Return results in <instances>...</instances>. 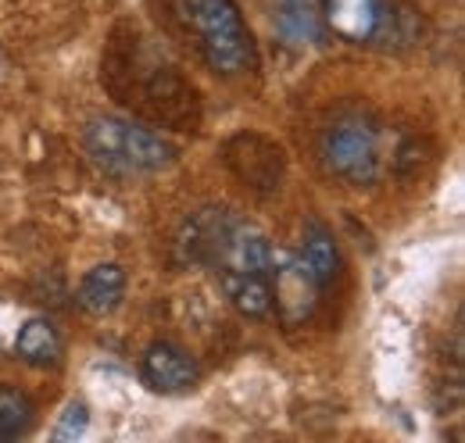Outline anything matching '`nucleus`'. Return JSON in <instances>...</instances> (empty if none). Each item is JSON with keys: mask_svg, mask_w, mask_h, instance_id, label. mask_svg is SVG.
Instances as JSON below:
<instances>
[{"mask_svg": "<svg viewBox=\"0 0 465 443\" xmlns=\"http://www.w3.org/2000/svg\"><path fill=\"white\" fill-rule=\"evenodd\" d=\"M173 18L197 40V51L219 75H247L258 68V47L232 0H169Z\"/></svg>", "mask_w": 465, "mask_h": 443, "instance_id": "1", "label": "nucleus"}, {"mask_svg": "<svg viewBox=\"0 0 465 443\" xmlns=\"http://www.w3.org/2000/svg\"><path fill=\"white\" fill-rule=\"evenodd\" d=\"M83 140H86L90 158L118 175L162 172L175 162V147L165 136L129 118H94Z\"/></svg>", "mask_w": 465, "mask_h": 443, "instance_id": "2", "label": "nucleus"}, {"mask_svg": "<svg viewBox=\"0 0 465 443\" xmlns=\"http://www.w3.org/2000/svg\"><path fill=\"white\" fill-rule=\"evenodd\" d=\"M319 158H322L330 175L344 179L351 186H372L387 172L383 133L365 114L337 118L319 140Z\"/></svg>", "mask_w": 465, "mask_h": 443, "instance_id": "3", "label": "nucleus"}, {"mask_svg": "<svg viewBox=\"0 0 465 443\" xmlns=\"http://www.w3.org/2000/svg\"><path fill=\"white\" fill-rule=\"evenodd\" d=\"M223 158L232 175L262 197L276 193L283 182V172H287V158H283L280 143H272L262 133H236L232 140H226Z\"/></svg>", "mask_w": 465, "mask_h": 443, "instance_id": "4", "label": "nucleus"}, {"mask_svg": "<svg viewBox=\"0 0 465 443\" xmlns=\"http://www.w3.org/2000/svg\"><path fill=\"white\" fill-rule=\"evenodd\" d=\"M269 286H272V304L283 319V326H304L315 315L319 304V282L308 272V265L287 254V251H272V265H269Z\"/></svg>", "mask_w": 465, "mask_h": 443, "instance_id": "5", "label": "nucleus"}, {"mask_svg": "<svg viewBox=\"0 0 465 443\" xmlns=\"http://www.w3.org/2000/svg\"><path fill=\"white\" fill-rule=\"evenodd\" d=\"M394 18L387 0H326V25L348 44H383Z\"/></svg>", "mask_w": 465, "mask_h": 443, "instance_id": "6", "label": "nucleus"}, {"mask_svg": "<svg viewBox=\"0 0 465 443\" xmlns=\"http://www.w3.org/2000/svg\"><path fill=\"white\" fill-rule=\"evenodd\" d=\"M140 376H143V383L154 389V393H186V389L197 387L201 369H197V361L183 347L162 340V343H151L147 347L143 365H140Z\"/></svg>", "mask_w": 465, "mask_h": 443, "instance_id": "7", "label": "nucleus"}, {"mask_svg": "<svg viewBox=\"0 0 465 443\" xmlns=\"http://www.w3.org/2000/svg\"><path fill=\"white\" fill-rule=\"evenodd\" d=\"M223 290L230 304L247 319H265L272 311V286L265 272H243V269H219Z\"/></svg>", "mask_w": 465, "mask_h": 443, "instance_id": "8", "label": "nucleus"}, {"mask_svg": "<svg viewBox=\"0 0 465 443\" xmlns=\"http://www.w3.org/2000/svg\"><path fill=\"white\" fill-rule=\"evenodd\" d=\"M125 297V272L118 265H97L94 272H86L79 286V308L94 319L112 315Z\"/></svg>", "mask_w": 465, "mask_h": 443, "instance_id": "9", "label": "nucleus"}, {"mask_svg": "<svg viewBox=\"0 0 465 443\" xmlns=\"http://www.w3.org/2000/svg\"><path fill=\"white\" fill-rule=\"evenodd\" d=\"M301 261L308 265V272L315 276L319 290L333 286L341 276V251H337V240L333 232L322 225V222H308L304 225V251H301Z\"/></svg>", "mask_w": 465, "mask_h": 443, "instance_id": "10", "label": "nucleus"}, {"mask_svg": "<svg viewBox=\"0 0 465 443\" xmlns=\"http://www.w3.org/2000/svg\"><path fill=\"white\" fill-rule=\"evenodd\" d=\"M15 354L29 365H58L61 336L47 319H29L15 336Z\"/></svg>", "mask_w": 465, "mask_h": 443, "instance_id": "11", "label": "nucleus"}, {"mask_svg": "<svg viewBox=\"0 0 465 443\" xmlns=\"http://www.w3.org/2000/svg\"><path fill=\"white\" fill-rule=\"evenodd\" d=\"M276 29L291 47H308L319 44L322 29H319V15L312 11L308 0H280L276 4Z\"/></svg>", "mask_w": 465, "mask_h": 443, "instance_id": "12", "label": "nucleus"}, {"mask_svg": "<svg viewBox=\"0 0 465 443\" xmlns=\"http://www.w3.org/2000/svg\"><path fill=\"white\" fill-rule=\"evenodd\" d=\"M33 426V404L25 393L0 387V440H18Z\"/></svg>", "mask_w": 465, "mask_h": 443, "instance_id": "13", "label": "nucleus"}, {"mask_svg": "<svg viewBox=\"0 0 465 443\" xmlns=\"http://www.w3.org/2000/svg\"><path fill=\"white\" fill-rule=\"evenodd\" d=\"M86 426H90V411H86V404H68L64 415H61L58 429H54V437H58V440H75V437L86 433Z\"/></svg>", "mask_w": 465, "mask_h": 443, "instance_id": "14", "label": "nucleus"}]
</instances>
